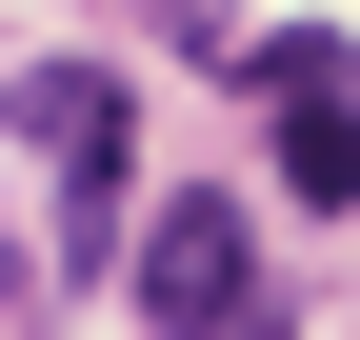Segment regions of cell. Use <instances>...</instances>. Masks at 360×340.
<instances>
[{
  "label": "cell",
  "instance_id": "cell-1",
  "mask_svg": "<svg viewBox=\"0 0 360 340\" xmlns=\"http://www.w3.org/2000/svg\"><path fill=\"white\" fill-rule=\"evenodd\" d=\"M240 301H260V221L240 200H160L141 221V320L160 340H240Z\"/></svg>",
  "mask_w": 360,
  "mask_h": 340
},
{
  "label": "cell",
  "instance_id": "cell-2",
  "mask_svg": "<svg viewBox=\"0 0 360 340\" xmlns=\"http://www.w3.org/2000/svg\"><path fill=\"white\" fill-rule=\"evenodd\" d=\"M260 140H281V200H300V221H340V200H360V100H281Z\"/></svg>",
  "mask_w": 360,
  "mask_h": 340
},
{
  "label": "cell",
  "instance_id": "cell-3",
  "mask_svg": "<svg viewBox=\"0 0 360 340\" xmlns=\"http://www.w3.org/2000/svg\"><path fill=\"white\" fill-rule=\"evenodd\" d=\"M240 100L260 120H281V100H360V60H340L321 20H281V40H240Z\"/></svg>",
  "mask_w": 360,
  "mask_h": 340
},
{
  "label": "cell",
  "instance_id": "cell-4",
  "mask_svg": "<svg viewBox=\"0 0 360 340\" xmlns=\"http://www.w3.org/2000/svg\"><path fill=\"white\" fill-rule=\"evenodd\" d=\"M20 301H40V261H20V240H0V320H20Z\"/></svg>",
  "mask_w": 360,
  "mask_h": 340
}]
</instances>
